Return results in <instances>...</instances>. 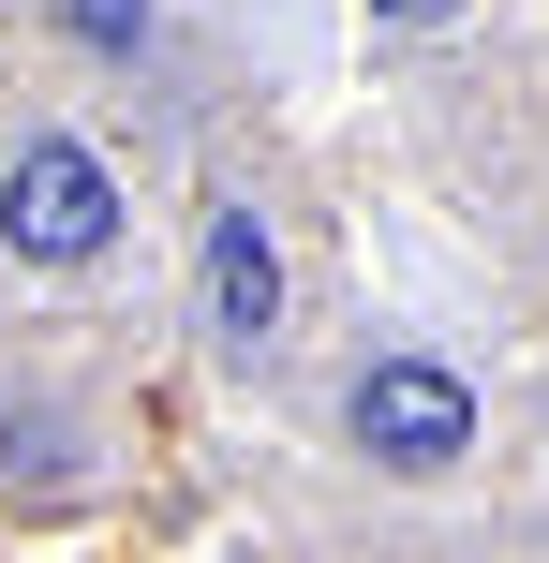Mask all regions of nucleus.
<instances>
[{"label": "nucleus", "mask_w": 549, "mask_h": 563, "mask_svg": "<svg viewBox=\"0 0 549 563\" xmlns=\"http://www.w3.org/2000/svg\"><path fill=\"white\" fill-rule=\"evenodd\" d=\"M356 445H372L386 475H446V460L475 445L461 371H431V356H372V371H356Z\"/></svg>", "instance_id": "obj_2"}, {"label": "nucleus", "mask_w": 549, "mask_h": 563, "mask_svg": "<svg viewBox=\"0 0 549 563\" xmlns=\"http://www.w3.org/2000/svg\"><path fill=\"white\" fill-rule=\"evenodd\" d=\"M75 15V45H105V59H134V30H149V0H59Z\"/></svg>", "instance_id": "obj_4"}, {"label": "nucleus", "mask_w": 549, "mask_h": 563, "mask_svg": "<svg viewBox=\"0 0 549 563\" xmlns=\"http://www.w3.org/2000/svg\"><path fill=\"white\" fill-rule=\"evenodd\" d=\"M372 15H402V30H446V15H461V0H372Z\"/></svg>", "instance_id": "obj_5"}, {"label": "nucleus", "mask_w": 549, "mask_h": 563, "mask_svg": "<svg viewBox=\"0 0 549 563\" xmlns=\"http://www.w3.org/2000/svg\"><path fill=\"white\" fill-rule=\"evenodd\" d=\"M0 238H15L30 267H89L119 238V178L89 164L75 134H45V148H15V178H0Z\"/></svg>", "instance_id": "obj_1"}, {"label": "nucleus", "mask_w": 549, "mask_h": 563, "mask_svg": "<svg viewBox=\"0 0 549 563\" xmlns=\"http://www.w3.org/2000/svg\"><path fill=\"white\" fill-rule=\"evenodd\" d=\"M267 327H283V253H267L253 208H208V341H223V356H253Z\"/></svg>", "instance_id": "obj_3"}]
</instances>
